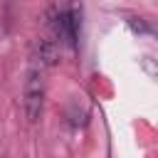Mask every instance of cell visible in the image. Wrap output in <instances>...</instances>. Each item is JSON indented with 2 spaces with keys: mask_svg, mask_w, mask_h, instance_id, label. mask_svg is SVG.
Segmentation results:
<instances>
[{
  "mask_svg": "<svg viewBox=\"0 0 158 158\" xmlns=\"http://www.w3.org/2000/svg\"><path fill=\"white\" fill-rule=\"evenodd\" d=\"M49 25H52V32H54L57 40H62V42L69 44L72 49L77 47V35H79V10H77L74 5L54 10Z\"/></svg>",
  "mask_w": 158,
  "mask_h": 158,
  "instance_id": "cell-1",
  "label": "cell"
},
{
  "mask_svg": "<svg viewBox=\"0 0 158 158\" xmlns=\"http://www.w3.org/2000/svg\"><path fill=\"white\" fill-rule=\"evenodd\" d=\"M42 94H44L42 69L32 67L27 72V79H25V114L30 121H37V116L42 111Z\"/></svg>",
  "mask_w": 158,
  "mask_h": 158,
  "instance_id": "cell-2",
  "label": "cell"
}]
</instances>
